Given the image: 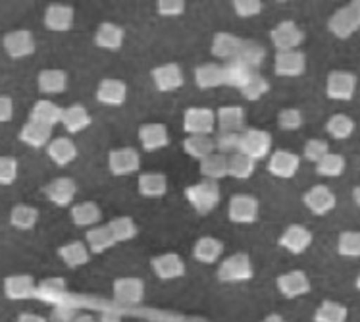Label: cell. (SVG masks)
Returning <instances> with one entry per match:
<instances>
[{
    "label": "cell",
    "mask_w": 360,
    "mask_h": 322,
    "mask_svg": "<svg viewBox=\"0 0 360 322\" xmlns=\"http://www.w3.org/2000/svg\"><path fill=\"white\" fill-rule=\"evenodd\" d=\"M347 161L343 154L339 153H328L322 161L316 162V174L323 178H339L345 172Z\"/></svg>",
    "instance_id": "obj_45"
},
{
    "label": "cell",
    "mask_w": 360,
    "mask_h": 322,
    "mask_svg": "<svg viewBox=\"0 0 360 322\" xmlns=\"http://www.w3.org/2000/svg\"><path fill=\"white\" fill-rule=\"evenodd\" d=\"M156 12L162 18H176L185 12L184 0H158L156 2Z\"/></svg>",
    "instance_id": "obj_55"
},
{
    "label": "cell",
    "mask_w": 360,
    "mask_h": 322,
    "mask_svg": "<svg viewBox=\"0 0 360 322\" xmlns=\"http://www.w3.org/2000/svg\"><path fill=\"white\" fill-rule=\"evenodd\" d=\"M239 135L241 133H220L216 140H214V145H216V151L224 156L228 154H237L239 153Z\"/></svg>",
    "instance_id": "obj_52"
},
{
    "label": "cell",
    "mask_w": 360,
    "mask_h": 322,
    "mask_svg": "<svg viewBox=\"0 0 360 322\" xmlns=\"http://www.w3.org/2000/svg\"><path fill=\"white\" fill-rule=\"evenodd\" d=\"M72 222H74L75 226L79 228H95L98 226V222L103 218V213H101V209L96 203L93 201H87V203H79V205L72 206Z\"/></svg>",
    "instance_id": "obj_36"
},
{
    "label": "cell",
    "mask_w": 360,
    "mask_h": 322,
    "mask_svg": "<svg viewBox=\"0 0 360 322\" xmlns=\"http://www.w3.org/2000/svg\"><path fill=\"white\" fill-rule=\"evenodd\" d=\"M252 73L255 72L249 70L243 62H239V60H231V62H228V64L224 66V85L241 91V89L245 87V83L250 80Z\"/></svg>",
    "instance_id": "obj_41"
},
{
    "label": "cell",
    "mask_w": 360,
    "mask_h": 322,
    "mask_svg": "<svg viewBox=\"0 0 360 322\" xmlns=\"http://www.w3.org/2000/svg\"><path fill=\"white\" fill-rule=\"evenodd\" d=\"M216 128V112L202 106H191L184 114V130L189 135H210Z\"/></svg>",
    "instance_id": "obj_7"
},
{
    "label": "cell",
    "mask_w": 360,
    "mask_h": 322,
    "mask_svg": "<svg viewBox=\"0 0 360 322\" xmlns=\"http://www.w3.org/2000/svg\"><path fill=\"white\" fill-rule=\"evenodd\" d=\"M260 322H287V321L281 315H278V313H272V315L264 316Z\"/></svg>",
    "instance_id": "obj_59"
},
{
    "label": "cell",
    "mask_w": 360,
    "mask_h": 322,
    "mask_svg": "<svg viewBox=\"0 0 360 322\" xmlns=\"http://www.w3.org/2000/svg\"><path fill=\"white\" fill-rule=\"evenodd\" d=\"M15 322H46V318L35 313H22V315L15 318Z\"/></svg>",
    "instance_id": "obj_58"
},
{
    "label": "cell",
    "mask_w": 360,
    "mask_h": 322,
    "mask_svg": "<svg viewBox=\"0 0 360 322\" xmlns=\"http://www.w3.org/2000/svg\"><path fill=\"white\" fill-rule=\"evenodd\" d=\"M221 253H224V243L220 240H216V237H210V235L199 237L197 243L193 245V256L200 264L218 263Z\"/></svg>",
    "instance_id": "obj_30"
},
{
    "label": "cell",
    "mask_w": 360,
    "mask_h": 322,
    "mask_svg": "<svg viewBox=\"0 0 360 322\" xmlns=\"http://www.w3.org/2000/svg\"><path fill=\"white\" fill-rule=\"evenodd\" d=\"M233 10L239 18H255L262 12V2L260 0H236Z\"/></svg>",
    "instance_id": "obj_56"
},
{
    "label": "cell",
    "mask_w": 360,
    "mask_h": 322,
    "mask_svg": "<svg viewBox=\"0 0 360 322\" xmlns=\"http://www.w3.org/2000/svg\"><path fill=\"white\" fill-rule=\"evenodd\" d=\"M338 253L347 259H360V232H343L338 240Z\"/></svg>",
    "instance_id": "obj_50"
},
{
    "label": "cell",
    "mask_w": 360,
    "mask_h": 322,
    "mask_svg": "<svg viewBox=\"0 0 360 322\" xmlns=\"http://www.w3.org/2000/svg\"><path fill=\"white\" fill-rule=\"evenodd\" d=\"M354 120L349 118L347 114H333V116L326 122V132L330 133V137L335 141L349 140L354 133Z\"/></svg>",
    "instance_id": "obj_43"
},
{
    "label": "cell",
    "mask_w": 360,
    "mask_h": 322,
    "mask_svg": "<svg viewBox=\"0 0 360 322\" xmlns=\"http://www.w3.org/2000/svg\"><path fill=\"white\" fill-rule=\"evenodd\" d=\"M46 154L58 168H64L77 159V147L68 137H56L46 145Z\"/></svg>",
    "instance_id": "obj_26"
},
{
    "label": "cell",
    "mask_w": 360,
    "mask_h": 322,
    "mask_svg": "<svg viewBox=\"0 0 360 322\" xmlns=\"http://www.w3.org/2000/svg\"><path fill=\"white\" fill-rule=\"evenodd\" d=\"M330 153V145L326 143L323 140H309L307 141V145H304V151H302V156L307 159L309 162H320L326 156V154Z\"/></svg>",
    "instance_id": "obj_53"
},
{
    "label": "cell",
    "mask_w": 360,
    "mask_h": 322,
    "mask_svg": "<svg viewBox=\"0 0 360 322\" xmlns=\"http://www.w3.org/2000/svg\"><path fill=\"white\" fill-rule=\"evenodd\" d=\"M66 292L64 287V280L62 278H49L43 280L41 284H37V299L44 301V303H56L58 305L62 295Z\"/></svg>",
    "instance_id": "obj_46"
},
{
    "label": "cell",
    "mask_w": 360,
    "mask_h": 322,
    "mask_svg": "<svg viewBox=\"0 0 360 322\" xmlns=\"http://www.w3.org/2000/svg\"><path fill=\"white\" fill-rule=\"evenodd\" d=\"M274 72L280 78H299L307 72V54L302 51L278 52L274 58Z\"/></svg>",
    "instance_id": "obj_15"
},
{
    "label": "cell",
    "mask_w": 360,
    "mask_h": 322,
    "mask_svg": "<svg viewBox=\"0 0 360 322\" xmlns=\"http://www.w3.org/2000/svg\"><path fill=\"white\" fill-rule=\"evenodd\" d=\"M37 87L43 95H60L68 89V73L64 70H43L37 75Z\"/></svg>",
    "instance_id": "obj_33"
},
{
    "label": "cell",
    "mask_w": 360,
    "mask_h": 322,
    "mask_svg": "<svg viewBox=\"0 0 360 322\" xmlns=\"http://www.w3.org/2000/svg\"><path fill=\"white\" fill-rule=\"evenodd\" d=\"M2 290L10 301L33 299L37 295V282L31 274H12L4 278Z\"/></svg>",
    "instance_id": "obj_12"
},
{
    "label": "cell",
    "mask_w": 360,
    "mask_h": 322,
    "mask_svg": "<svg viewBox=\"0 0 360 322\" xmlns=\"http://www.w3.org/2000/svg\"><path fill=\"white\" fill-rule=\"evenodd\" d=\"M299 166H301V156L291 151L280 149L268 156V172L281 180H291L299 172Z\"/></svg>",
    "instance_id": "obj_14"
},
{
    "label": "cell",
    "mask_w": 360,
    "mask_h": 322,
    "mask_svg": "<svg viewBox=\"0 0 360 322\" xmlns=\"http://www.w3.org/2000/svg\"><path fill=\"white\" fill-rule=\"evenodd\" d=\"M2 47L4 51L12 60H22L31 56L35 52V39H33V33L27 30H15L10 31L2 39Z\"/></svg>",
    "instance_id": "obj_9"
},
{
    "label": "cell",
    "mask_w": 360,
    "mask_h": 322,
    "mask_svg": "<svg viewBox=\"0 0 360 322\" xmlns=\"http://www.w3.org/2000/svg\"><path fill=\"white\" fill-rule=\"evenodd\" d=\"M153 81H155V87L160 91V93H172V91H177V89L184 87L185 78L181 68L177 64H164V66H156L153 72Z\"/></svg>",
    "instance_id": "obj_20"
},
{
    "label": "cell",
    "mask_w": 360,
    "mask_h": 322,
    "mask_svg": "<svg viewBox=\"0 0 360 322\" xmlns=\"http://www.w3.org/2000/svg\"><path fill=\"white\" fill-rule=\"evenodd\" d=\"M75 193H77V185L72 178H56V180H52L51 183L44 185V197L60 209L72 205Z\"/></svg>",
    "instance_id": "obj_19"
},
{
    "label": "cell",
    "mask_w": 360,
    "mask_h": 322,
    "mask_svg": "<svg viewBox=\"0 0 360 322\" xmlns=\"http://www.w3.org/2000/svg\"><path fill=\"white\" fill-rule=\"evenodd\" d=\"M354 287L360 292V272H359V276H356V280H354Z\"/></svg>",
    "instance_id": "obj_63"
},
{
    "label": "cell",
    "mask_w": 360,
    "mask_h": 322,
    "mask_svg": "<svg viewBox=\"0 0 360 322\" xmlns=\"http://www.w3.org/2000/svg\"><path fill=\"white\" fill-rule=\"evenodd\" d=\"M328 30L333 37L345 41L360 30V0H353L347 6L339 8L328 20Z\"/></svg>",
    "instance_id": "obj_2"
},
{
    "label": "cell",
    "mask_w": 360,
    "mask_h": 322,
    "mask_svg": "<svg viewBox=\"0 0 360 322\" xmlns=\"http://www.w3.org/2000/svg\"><path fill=\"white\" fill-rule=\"evenodd\" d=\"M62 112H64L62 106L52 103L49 99H41V101L33 104V109L30 112V120L39 122V124L43 125H49V128H54V125L62 122Z\"/></svg>",
    "instance_id": "obj_31"
},
{
    "label": "cell",
    "mask_w": 360,
    "mask_h": 322,
    "mask_svg": "<svg viewBox=\"0 0 360 322\" xmlns=\"http://www.w3.org/2000/svg\"><path fill=\"white\" fill-rule=\"evenodd\" d=\"M141 168V156L133 147H122L114 149L108 154V170L114 176H129L139 172Z\"/></svg>",
    "instance_id": "obj_11"
},
{
    "label": "cell",
    "mask_w": 360,
    "mask_h": 322,
    "mask_svg": "<svg viewBox=\"0 0 360 322\" xmlns=\"http://www.w3.org/2000/svg\"><path fill=\"white\" fill-rule=\"evenodd\" d=\"M108 228H110L112 235H114V240L116 243H125L133 240L135 235L139 234V228L137 224L133 222L129 216H120V218H114L108 222Z\"/></svg>",
    "instance_id": "obj_47"
},
{
    "label": "cell",
    "mask_w": 360,
    "mask_h": 322,
    "mask_svg": "<svg viewBox=\"0 0 360 322\" xmlns=\"http://www.w3.org/2000/svg\"><path fill=\"white\" fill-rule=\"evenodd\" d=\"M185 199L189 201V205L193 206V211L197 214H200V216L210 214L216 206L220 205V185L212 180H202L195 185L185 187Z\"/></svg>",
    "instance_id": "obj_1"
},
{
    "label": "cell",
    "mask_w": 360,
    "mask_h": 322,
    "mask_svg": "<svg viewBox=\"0 0 360 322\" xmlns=\"http://www.w3.org/2000/svg\"><path fill=\"white\" fill-rule=\"evenodd\" d=\"M139 141L147 153L160 151L169 145L168 128L164 124H143L139 128Z\"/></svg>",
    "instance_id": "obj_22"
},
{
    "label": "cell",
    "mask_w": 360,
    "mask_h": 322,
    "mask_svg": "<svg viewBox=\"0 0 360 322\" xmlns=\"http://www.w3.org/2000/svg\"><path fill=\"white\" fill-rule=\"evenodd\" d=\"M195 83L202 91L221 87L224 85V66H220V64H202V66H197L195 68Z\"/></svg>",
    "instance_id": "obj_37"
},
{
    "label": "cell",
    "mask_w": 360,
    "mask_h": 322,
    "mask_svg": "<svg viewBox=\"0 0 360 322\" xmlns=\"http://www.w3.org/2000/svg\"><path fill=\"white\" fill-rule=\"evenodd\" d=\"M98 322H120V316L118 315H112V313H104L103 318Z\"/></svg>",
    "instance_id": "obj_60"
},
{
    "label": "cell",
    "mask_w": 360,
    "mask_h": 322,
    "mask_svg": "<svg viewBox=\"0 0 360 322\" xmlns=\"http://www.w3.org/2000/svg\"><path fill=\"white\" fill-rule=\"evenodd\" d=\"M353 199H354V203L360 206V185H356L353 190Z\"/></svg>",
    "instance_id": "obj_62"
},
{
    "label": "cell",
    "mask_w": 360,
    "mask_h": 322,
    "mask_svg": "<svg viewBox=\"0 0 360 322\" xmlns=\"http://www.w3.org/2000/svg\"><path fill=\"white\" fill-rule=\"evenodd\" d=\"M312 240H314V235H312L309 228L301 226V224H291L280 235L278 243H280V247L289 251L291 255H301L312 245Z\"/></svg>",
    "instance_id": "obj_17"
},
{
    "label": "cell",
    "mask_w": 360,
    "mask_h": 322,
    "mask_svg": "<svg viewBox=\"0 0 360 322\" xmlns=\"http://www.w3.org/2000/svg\"><path fill=\"white\" fill-rule=\"evenodd\" d=\"M124 27H120V25L110 22L101 23L95 33V44L98 49H103V51H120L122 44H124Z\"/></svg>",
    "instance_id": "obj_27"
},
{
    "label": "cell",
    "mask_w": 360,
    "mask_h": 322,
    "mask_svg": "<svg viewBox=\"0 0 360 322\" xmlns=\"http://www.w3.org/2000/svg\"><path fill=\"white\" fill-rule=\"evenodd\" d=\"M18 137H20L22 143L31 147V149H43V147H46L52 141V128L39 124V122H33V120H27L22 125Z\"/></svg>",
    "instance_id": "obj_25"
},
{
    "label": "cell",
    "mask_w": 360,
    "mask_h": 322,
    "mask_svg": "<svg viewBox=\"0 0 360 322\" xmlns=\"http://www.w3.org/2000/svg\"><path fill=\"white\" fill-rule=\"evenodd\" d=\"M270 39H272V44L278 49V52L297 51L304 41V31L293 20H285L270 31Z\"/></svg>",
    "instance_id": "obj_6"
},
{
    "label": "cell",
    "mask_w": 360,
    "mask_h": 322,
    "mask_svg": "<svg viewBox=\"0 0 360 322\" xmlns=\"http://www.w3.org/2000/svg\"><path fill=\"white\" fill-rule=\"evenodd\" d=\"M127 99V85L122 80H103L96 87V101L104 106H122Z\"/></svg>",
    "instance_id": "obj_23"
},
{
    "label": "cell",
    "mask_w": 360,
    "mask_h": 322,
    "mask_svg": "<svg viewBox=\"0 0 360 322\" xmlns=\"http://www.w3.org/2000/svg\"><path fill=\"white\" fill-rule=\"evenodd\" d=\"M58 256L62 263L70 266V268H79L91 261V251H89L87 243L83 242H70L66 245L58 247Z\"/></svg>",
    "instance_id": "obj_32"
},
{
    "label": "cell",
    "mask_w": 360,
    "mask_h": 322,
    "mask_svg": "<svg viewBox=\"0 0 360 322\" xmlns=\"http://www.w3.org/2000/svg\"><path fill=\"white\" fill-rule=\"evenodd\" d=\"M200 174L205 176V180H212V182L229 176V156L220 153L206 156L205 161H200Z\"/></svg>",
    "instance_id": "obj_38"
},
{
    "label": "cell",
    "mask_w": 360,
    "mask_h": 322,
    "mask_svg": "<svg viewBox=\"0 0 360 322\" xmlns=\"http://www.w3.org/2000/svg\"><path fill=\"white\" fill-rule=\"evenodd\" d=\"M302 122H304V118L299 109H283L278 114V125L283 132H297Z\"/></svg>",
    "instance_id": "obj_51"
},
{
    "label": "cell",
    "mask_w": 360,
    "mask_h": 322,
    "mask_svg": "<svg viewBox=\"0 0 360 322\" xmlns=\"http://www.w3.org/2000/svg\"><path fill=\"white\" fill-rule=\"evenodd\" d=\"M356 93V75L345 70H333L326 80V95L331 101H351Z\"/></svg>",
    "instance_id": "obj_5"
},
{
    "label": "cell",
    "mask_w": 360,
    "mask_h": 322,
    "mask_svg": "<svg viewBox=\"0 0 360 322\" xmlns=\"http://www.w3.org/2000/svg\"><path fill=\"white\" fill-rule=\"evenodd\" d=\"M74 8L66 4H51L44 10V27L54 33H66L74 25Z\"/></svg>",
    "instance_id": "obj_21"
},
{
    "label": "cell",
    "mask_w": 360,
    "mask_h": 322,
    "mask_svg": "<svg viewBox=\"0 0 360 322\" xmlns=\"http://www.w3.org/2000/svg\"><path fill=\"white\" fill-rule=\"evenodd\" d=\"M228 218L233 224H252L258 218V201L252 195H233L229 199Z\"/></svg>",
    "instance_id": "obj_13"
},
{
    "label": "cell",
    "mask_w": 360,
    "mask_h": 322,
    "mask_svg": "<svg viewBox=\"0 0 360 322\" xmlns=\"http://www.w3.org/2000/svg\"><path fill=\"white\" fill-rule=\"evenodd\" d=\"M39 220V211L35 206L30 205H15L12 211H10V224L15 228V230H22V232H27V230H33L37 226Z\"/></svg>",
    "instance_id": "obj_42"
},
{
    "label": "cell",
    "mask_w": 360,
    "mask_h": 322,
    "mask_svg": "<svg viewBox=\"0 0 360 322\" xmlns=\"http://www.w3.org/2000/svg\"><path fill=\"white\" fill-rule=\"evenodd\" d=\"M276 287H278V292H280L285 299H297V297H302V295L310 293L312 284H310V278L307 272L291 271L278 276V280H276Z\"/></svg>",
    "instance_id": "obj_10"
},
{
    "label": "cell",
    "mask_w": 360,
    "mask_h": 322,
    "mask_svg": "<svg viewBox=\"0 0 360 322\" xmlns=\"http://www.w3.org/2000/svg\"><path fill=\"white\" fill-rule=\"evenodd\" d=\"M268 91H270V81L255 72L250 75V80L245 83V87L241 89V95L247 101H260Z\"/></svg>",
    "instance_id": "obj_49"
},
{
    "label": "cell",
    "mask_w": 360,
    "mask_h": 322,
    "mask_svg": "<svg viewBox=\"0 0 360 322\" xmlns=\"http://www.w3.org/2000/svg\"><path fill=\"white\" fill-rule=\"evenodd\" d=\"M243 47V39L231 33H216L212 39V54L221 60H237Z\"/></svg>",
    "instance_id": "obj_29"
},
{
    "label": "cell",
    "mask_w": 360,
    "mask_h": 322,
    "mask_svg": "<svg viewBox=\"0 0 360 322\" xmlns=\"http://www.w3.org/2000/svg\"><path fill=\"white\" fill-rule=\"evenodd\" d=\"M347 318H349V309L343 303L331 299L322 301L312 316L314 322H347Z\"/></svg>",
    "instance_id": "obj_39"
},
{
    "label": "cell",
    "mask_w": 360,
    "mask_h": 322,
    "mask_svg": "<svg viewBox=\"0 0 360 322\" xmlns=\"http://www.w3.org/2000/svg\"><path fill=\"white\" fill-rule=\"evenodd\" d=\"M72 322H98V321H96L95 316H91V315H79V316H75Z\"/></svg>",
    "instance_id": "obj_61"
},
{
    "label": "cell",
    "mask_w": 360,
    "mask_h": 322,
    "mask_svg": "<svg viewBox=\"0 0 360 322\" xmlns=\"http://www.w3.org/2000/svg\"><path fill=\"white\" fill-rule=\"evenodd\" d=\"M216 276L224 284H243L249 282L255 276V268L250 263V256L247 253H236L224 259L218 266Z\"/></svg>",
    "instance_id": "obj_3"
},
{
    "label": "cell",
    "mask_w": 360,
    "mask_h": 322,
    "mask_svg": "<svg viewBox=\"0 0 360 322\" xmlns=\"http://www.w3.org/2000/svg\"><path fill=\"white\" fill-rule=\"evenodd\" d=\"M60 124L66 128L68 133L75 135V133H81L83 130H87L89 125L93 124V118H91V114H89L83 104H72V106L64 109Z\"/></svg>",
    "instance_id": "obj_28"
},
{
    "label": "cell",
    "mask_w": 360,
    "mask_h": 322,
    "mask_svg": "<svg viewBox=\"0 0 360 322\" xmlns=\"http://www.w3.org/2000/svg\"><path fill=\"white\" fill-rule=\"evenodd\" d=\"M14 116V101L6 95H0V124H6Z\"/></svg>",
    "instance_id": "obj_57"
},
{
    "label": "cell",
    "mask_w": 360,
    "mask_h": 322,
    "mask_svg": "<svg viewBox=\"0 0 360 322\" xmlns=\"http://www.w3.org/2000/svg\"><path fill=\"white\" fill-rule=\"evenodd\" d=\"M255 168H257V162L245 154L237 153L229 156V176L236 180H249L255 174Z\"/></svg>",
    "instance_id": "obj_48"
},
{
    "label": "cell",
    "mask_w": 360,
    "mask_h": 322,
    "mask_svg": "<svg viewBox=\"0 0 360 322\" xmlns=\"http://www.w3.org/2000/svg\"><path fill=\"white\" fill-rule=\"evenodd\" d=\"M302 203L314 216H326L335 209L338 199L328 185H314L302 195Z\"/></svg>",
    "instance_id": "obj_8"
},
{
    "label": "cell",
    "mask_w": 360,
    "mask_h": 322,
    "mask_svg": "<svg viewBox=\"0 0 360 322\" xmlns=\"http://www.w3.org/2000/svg\"><path fill=\"white\" fill-rule=\"evenodd\" d=\"M18 168L14 156H0V185H12L18 180Z\"/></svg>",
    "instance_id": "obj_54"
},
{
    "label": "cell",
    "mask_w": 360,
    "mask_h": 322,
    "mask_svg": "<svg viewBox=\"0 0 360 322\" xmlns=\"http://www.w3.org/2000/svg\"><path fill=\"white\" fill-rule=\"evenodd\" d=\"M239 62H243L249 70H257L264 64L266 60V49L262 44L255 43V41H243L241 51H239V56H237Z\"/></svg>",
    "instance_id": "obj_44"
},
{
    "label": "cell",
    "mask_w": 360,
    "mask_h": 322,
    "mask_svg": "<svg viewBox=\"0 0 360 322\" xmlns=\"http://www.w3.org/2000/svg\"><path fill=\"white\" fill-rule=\"evenodd\" d=\"M112 293H114V299L122 305H137L145 297V282L133 276L114 280Z\"/></svg>",
    "instance_id": "obj_16"
},
{
    "label": "cell",
    "mask_w": 360,
    "mask_h": 322,
    "mask_svg": "<svg viewBox=\"0 0 360 322\" xmlns=\"http://www.w3.org/2000/svg\"><path fill=\"white\" fill-rule=\"evenodd\" d=\"M184 151L195 161H205L206 156L216 153V145L210 135H189L184 141Z\"/></svg>",
    "instance_id": "obj_40"
},
{
    "label": "cell",
    "mask_w": 360,
    "mask_h": 322,
    "mask_svg": "<svg viewBox=\"0 0 360 322\" xmlns=\"http://www.w3.org/2000/svg\"><path fill=\"white\" fill-rule=\"evenodd\" d=\"M239 153L255 162L268 159L272 153V135L264 130H245L239 135Z\"/></svg>",
    "instance_id": "obj_4"
},
{
    "label": "cell",
    "mask_w": 360,
    "mask_h": 322,
    "mask_svg": "<svg viewBox=\"0 0 360 322\" xmlns=\"http://www.w3.org/2000/svg\"><path fill=\"white\" fill-rule=\"evenodd\" d=\"M216 124L220 133H243L245 132V110L236 104L221 106L216 112Z\"/></svg>",
    "instance_id": "obj_24"
},
{
    "label": "cell",
    "mask_w": 360,
    "mask_h": 322,
    "mask_svg": "<svg viewBox=\"0 0 360 322\" xmlns=\"http://www.w3.org/2000/svg\"><path fill=\"white\" fill-rule=\"evenodd\" d=\"M137 187H139V193L143 197L158 199L166 195V191H168V180H166L164 174H158V172L141 174Z\"/></svg>",
    "instance_id": "obj_35"
},
{
    "label": "cell",
    "mask_w": 360,
    "mask_h": 322,
    "mask_svg": "<svg viewBox=\"0 0 360 322\" xmlns=\"http://www.w3.org/2000/svg\"><path fill=\"white\" fill-rule=\"evenodd\" d=\"M150 268L156 274V278L164 280H177L185 276V263L184 259L176 253H164L150 259Z\"/></svg>",
    "instance_id": "obj_18"
},
{
    "label": "cell",
    "mask_w": 360,
    "mask_h": 322,
    "mask_svg": "<svg viewBox=\"0 0 360 322\" xmlns=\"http://www.w3.org/2000/svg\"><path fill=\"white\" fill-rule=\"evenodd\" d=\"M85 242H87L89 251L95 253V255H103V253H106V251L112 249L116 245V240H114L108 224L106 226L89 228L87 235H85Z\"/></svg>",
    "instance_id": "obj_34"
}]
</instances>
